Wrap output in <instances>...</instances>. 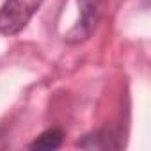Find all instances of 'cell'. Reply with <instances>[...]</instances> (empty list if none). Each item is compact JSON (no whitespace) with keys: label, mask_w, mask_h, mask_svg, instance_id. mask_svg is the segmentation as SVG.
Masks as SVG:
<instances>
[{"label":"cell","mask_w":151,"mask_h":151,"mask_svg":"<svg viewBox=\"0 0 151 151\" xmlns=\"http://www.w3.org/2000/svg\"><path fill=\"white\" fill-rule=\"evenodd\" d=\"M41 4L43 0H6L0 7V34L14 36L22 32Z\"/></svg>","instance_id":"6da1fadb"},{"label":"cell","mask_w":151,"mask_h":151,"mask_svg":"<svg viewBox=\"0 0 151 151\" xmlns=\"http://www.w3.org/2000/svg\"><path fill=\"white\" fill-rule=\"evenodd\" d=\"M103 2L105 0H78L80 7V20L71 29V32L66 36V41L69 43H82L91 37L94 29L98 27V22L103 13Z\"/></svg>","instance_id":"7a4b0ae2"},{"label":"cell","mask_w":151,"mask_h":151,"mask_svg":"<svg viewBox=\"0 0 151 151\" xmlns=\"http://www.w3.org/2000/svg\"><path fill=\"white\" fill-rule=\"evenodd\" d=\"M112 139L116 137H110V132L100 130V132L86 135L82 140L77 142V146L84 149H112V147H117V144H114Z\"/></svg>","instance_id":"3957f363"},{"label":"cell","mask_w":151,"mask_h":151,"mask_svg":"<svg viewBox=\"0 0 151 151\" xmlns=\"http://www.w3.org/2000/svg\"><path fill=\"white\" fill-rule=\"evenodd\" d=\"M64 140V132L60 128H50L43 132L29 147L30 149H57Z\"/></svg>","instance_id":"277c9868"}]
</instances>
